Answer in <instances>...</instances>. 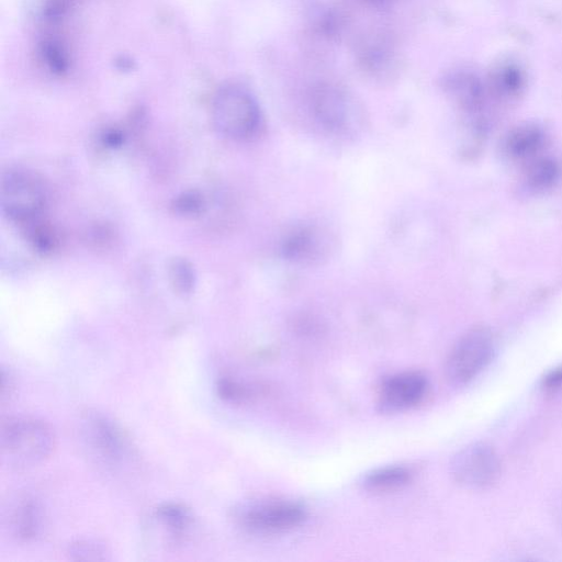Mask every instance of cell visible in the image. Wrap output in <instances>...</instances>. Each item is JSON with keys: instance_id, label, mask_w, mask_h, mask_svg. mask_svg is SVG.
<instances>
[{"instance_id": "1", "label": "cell", "mask_w": 562, "mask_h": 562, "mask_svg": "<svg viewBox=\"0 0 562 562\" xmlns=\"http://www.w3.org/2000/svg\"><path fill=\"white\" fill-rule=\"evenodd\" d=\"M55 435L46 422L30 417L8 418L0 429V449L10 467H35L51 456Z\"/></svg>"}, {"instance_id": "2", "label": "cell", "mask_w": 562, "mask_h": 562, "mask_svg": "<svg viewBox=\"0 0 562 562\" xmlns=\"http://www.w3.org/2000/svg\"><path fill=\"white\" fill-rule=\"evenodd\" d=\"M213 126L222 137L247 142L260 136L263 115L255 97L238 84L222 86L212 100Z\"/></svg>"}, {"instance_id": "3", "label": "cell", "mask_w": 562, "mask_h": 562, "mask_svg": "<svg viewBox=\"0 0 562 562\" xmlns=\"http://www.w3.org/2000/svg\"><path fill=\"white\" fill-rule=\"evenodd\" d=\"M312 116L319 126L334 137L351 138L365 128L364 110L343 89L321 86L311 97Z\"/></svg>"}, {"instance_id": "4", "label": "cell", "mask_w": 562, "mask_h": 562, "mask_svg": "<svg viewBox=\"0 0 562 562\" xmlns=\"http://www.w3.org/2000/svg\"><path fill=\"white\" fill-rule=\"evenodd\" d=\"M80 437L89 458L106 470H114L130 457L125 433L105 415L88 412L80 421Z\"/></svg>"}, {"instance_id": "5", "label": "cell", "mask_w": 562, "mask_h": 562, "mask_svg": "<svg viewBox=\"0 0 562 562\" xmlns=\"http://www.w3.org/2000/svg\"><path fill=\"white\" fill-rule=\"evenodd\" d=\"M235 519L247 533L277 535L299 527L307 519V511L294 501L268 499L242 505Z\"/></svg>"}, {"instance_id": "6", "label": "cell", "mask_w": 562, "mask_h": 562, "mask_svg": "<svg viewBox=\"0 0 562 562\" xmlns=\"http://www.w3.org/2000/svg\"><path fill=\"white\" fill-rule=\"evenodd\" d=\"M494 342L488 330L477 328L460 339L446 363V376L454 386H465L476 379L491 363Z\"/></svg>"}, {"instance_id": "7", "label": "cell", "mask_w": 562, "mask_h": 562, "mask_svg": "<svg viewBox=\"0 0 562 562\" xmlns=\"http://www.w3.org/2000/svg\"><path fill=\"white\" fill-rule=\"evenodd\" d=\"M336 246V236L329 228L305 223L286 233L280 252L291 264L313 267L327 263L336 252Z\"/></svg>"}, {"instance_id": "8", "label": "cell", "mask_w": 562, "mask_h": 562, "mask_svg": "<svg viewBox=\"0 0 562 562\" xmlns=\"http://www.w3.org/2000/svg\"><path fill=\"white\" fill-rule=\"evenodd\" d=\"M46 204V189L38 177L21 170L4 175L2 207L10 219L19 222L33 221L41 215Z\"/></svg>"}, {"instance_id": "9", "label": "cell", "mask_w": 562, "mask_h": 562, "mask_svg": "<svg viewBox=\"0 0 562 562\" xmlns=\"http://www.w3.org/2000/svg\"><path fill=\"white\" fill-rule=\"evenodd\" d=\"M502 471L501 459L485 443L472 444L452 460L451 474L458 485L468 489H485L496 483Z\"/></svg>"}, {"instance_id": "10", "label": "cell", "mask_w": 562, "mask_h": 562, "mask_svg": "<svg viewBox=\"0 0 562 562\" xmlns=\"http://www.w3.org/2000/svg\"><path fill=\"white\" fill-rule=\"evenodd\" d=\"M429 381L419 372L392 375L382 382L378 392V406L385 413L410 410L423 401Z\"/></svg>"}, {"instance_id": "11", "label": "cell", "mask_w": 562, "mask_h": 562, "mask_svg": "<svg viewBox=\"0 0 562 562\" xmlns=\"http://www.w3.org/2000/svg\"><path fill=\"white\" fill-rule=\"evenodd\" d=\"M8 522L10 532L18 541H35L42 533L44 526L41 505L29 497L19 498L9 511Z\"/></svg>"}, {"instance_id": "12", "label": "cell", "mask_w": 562, "mask_h": 562, "mask_svg": "<svg viewBox=\"0 0 562 562\" xmlns=\"http://www.w3.org/2000/svg\"><path fill=\"white\" fill-rule=\"evenodd\" d=\"M544 132L536 126L526 125L512 130L503 143V152L512 161H527L543 149Z\"/></svg>"}, {"instance_id": "13", "label": "cell", "mask_w": 562, "mask_h": 562, "mask_svg": "<svg viewBox=\"0 0 562 562\" xmlns=\"http://www.w3.org/2000/svg\"><path fill=\"white\" fill-rule=\"evenodd\" d=\"M412 478L413 472L408 467L386 466L368 472L361 485L370 493H390L406 487Z\"/></svg>"}, {"instance_id": "14", "label": "cell", "mask_w": 562, "mask_h": 562, "mask_svg": "<svg viewBox=\"0 0 562 562\" xmlns=\"http://www.w3.org/2000/svg\"><path fill=\"white\" fill-rule=\"evenodd\" d=\"M155 517L175 541L182 539L193 524V516L189 510L184 505L177 503L161 505L156 510Z\"/></svg>"}, {"instance_id": "15", "label": "cell", "mask_w": 562, "mask_h": 562, "mask_svg": "<svg viewBox=\"0 0 562 562\" xmlns=\"http://www.w3.org/2000/svg\"><path fill=\"white\" fill-rule=\"evenodd\" d=\"M39 55L43 65L51 73L63 75L69 72L71 66L70 52L60 40L46 39L42 41Z\"/></svg>"}, {"instance_id": "16", "label": "cell", "mask_w": 562, "mask_h": 562, "mask_svg": "<svg viewBox=\"0 0 562 562\" xmlns=\"http://www.w3.org/2000/svg\"><path fill=\"white\" fill-rule=\"evenodd\" d=\"M559 176L560 168L554 160L536 159L527 167L526 182L534 190H546L558 182Z\"/></svg>"}, {"instance_id": "17", "label": "cell", "mask_w": 562, "mask_h": 562, "mask_svg": "<svg viewBox=\"0 0 562 562\" xmlns=\"http://www.w3.org/2000/svg\"><path fill=\"white\" fill-rule=\"evenodd\" d=\"M524 84L523 75L514 66H505L494 76V86L503 96L519 94Z\"/></svg>"}, {"instance_id": "18", "label": "cell", "mask_w": 562, "mask_h": 562, "mask_svg": "<svg viewBox=\"0 0 562 562\" xmlns=\"http://www.w3.org/2000/svg\"><path fill=\"white\" fill-rule=\"evenodd\" d=\"M172 285L179 294H189L196 284V275L187 261L175 260L170 267Z\"/></svg>"}, {"instance_id": "19", "label": "cell", "mask_w": 562, "mask_h": 562, "mask_svg": "<svg viewBox=\"0 0 562 562\" xmlns=\"http://www.w3.org/2000/svg\"><path fill=\"white\" fill-rule=\"evenodd\" d=\"M106 554V548L93 541H78L69 548V555L74 560H105Z\"/></svg>"}, {"instance_id": "20", "label": "cell", "mask_w": 562, "mask_h": 562, "mask_svg": "<svg viewBox=\"0 0 562 562\" xmlns=\"http://www.w3.org/2000/svg\"><path fill=\"white\" fill-rule=\"evenodd\" d=\"M202 206V201L200 197L194 194L184 195L182 198L177 200L176 208L182 213H197Z\"/></svg>"}, {"instance_id": "21", "label": "cell", "mask_w": 562, "mask_h": 562, "mask_svg": "<svg viewBox=\"0 0 562 562\" xmlns=\"http://www.w3.org/2000/svg\"><path fill=\"white\" fill-rule=\"evenodd\" d=\"M547 388L554 389L562 385V368L556 370L552 375H549L545 380Z\"/></svg>"}]
</instances>
